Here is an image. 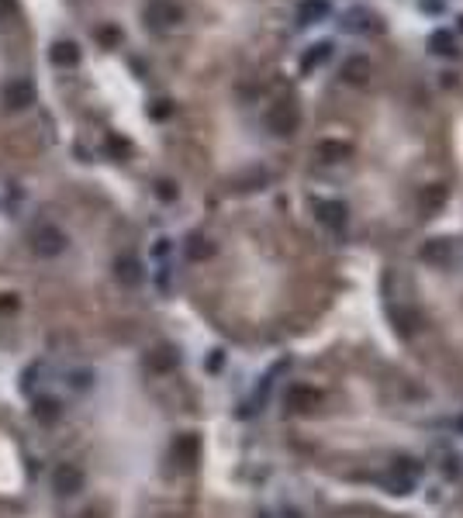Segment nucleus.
I'll list each match as a JSON object with an SVG mask.
<instances>
[{
	"label": "nucleus",
	"instance_id": "8",
	"mask_svg": "<svg viewBox=\"0 0 463 518\" xmlns=\"http://www.w3.org/2000/svg\"><path fill=\"white\" fill-rule=\"evenodd\" d=\"M149 21H152L156 28H163V25H180V21H183V11H180L176 4H169V0H156V4L149 8Z\"/></svg>",
	"mask_w": 463,
	"mask_h": 518
},
{
	"label": "nucleus",
	"instance_id": "17",
	"mask_svg": "<svg viewBox=\"0 0 463 518\" xmlns=\"http://www.w3.org/2000/svg\"><path fill=\"white\" fill-rule=\"evenodd\" d=\"M429 45H432V52L435 56H456V39H453V32H432V39H429Z\"/></svg>",
	"mask_w": 463,
	"mask_h": 518
},
{
	"label": "nucleus",
	"instance_id": "10",
	"mask_svg": "<svg viewBox=\"0 0 463 518\" xmlns=\"http://www.w3.org/2000/svg\"><path fill=\"white\" fill-rule=\"evenodd\" d=\"M49 59L59 70H73V66H80V45L76 42H56L52 52H49Z\"/></svg>",
	"mask_w": 463,
	"mask_h": 518
},
{
	"label": "nucleus",
	"instance_id": "1",
	"mask_svg": "<svg viewBox=\"0 0 463 518\" xmlns=\"http://www.w3.org/2000/svg\"><path fill=\"white\" fill-rule=\"evenodd\" d=\"M298 125H301V111H298L294 101H277L270 107V114H267V128L274 135H294Z\"/></svg>",
	"mask_w": 463,
	"mask_h": 518
},
{
	"label": "nucleus",
	"instance_id": "2",
	"mask_svg": "<svg viewBox=\"0 0 463 518\" xmlns=\"http://www.w3.org/2000/svg\"><path fill=\"white\" fill-rule=\"evenodd\" d=\"M32 249H35V256L52 259V256H59V252L66 249V235H63L56 225H42V228H35V235H32Z\"/></svg>",
	"mask_w": 463,
	"mask_h": 518
},
{
	"label": "nucleus",
	"instance_id": "12",
	"mask_svg": "<svg viewBox=\"0 0 463 518\" xmlns=\"http://www.w3.org/2000/svg\"><path fill=\"white\" fill-rule=\"evenodd\" d=\"M349 156H353V149H349L346 142L329 138V142H322V145H318V159H322V163H346Z\"/></svg>",
	"mask_w": 463,
	"mask_h": 518
},
{
	"label": "nucleus",
	"instance_id": "14",
	"mask_svg": "<svg viewBox=\"0 0 463 518\" xmlns=\"http://www.w3.org/2000/svg\"><path fill=\"white\" fill-rule=\"evenodd\" d=\"M197 449H200V446H197V435H190V432H187V435H180V439H176L173 456H176L183 466H190V463L197 459Z\"/></svg>",
	"mask_w": 463,
	"mask_h": 518
},
{
	"label": "nucleus",
	"instance_id": "13",
	"mask_svg": "<svg viewBox=\"0 0 463 518\" xmlns=\"http://www.w3.org/2000/svg\"><path fill=\"white\" fill-rule=\"evenodd\" d=\"M59 415H63V404H59L56 397H39V401H35V418H39L42 425L59 422Z\"/></svg>",
	"mask_w": 463,
	"mask_h": 518
},
{
	"label": "nucleus",
	"instance_id": "21",
	"mask_svg": "<svg viewBox=\"0 0 463 518\" xmlns=\"http://www.w3.org/2000/svg\"><path fill=\"white\" fill-rule=\"evenodd\" d=\"M446 200V187H429L425 194H422V204H425V211H432V207H439Z\"/></svg>",
	"mask_w": 463,
	"mask_h": 518
},
{
	"label": "nucleus",
	"instance_id": "27",
	"mask_svg": "<svg viewBox=\"0 0 463 518\" xmlns=\"http://www.w3.org/2000/svg\"><path fill=\"white\" fill-rule=\"evenodd\" d=\"M18 308V294H0V311H14Z\"/></svg>",
	"mask_w": 463,
	"mask_h": 518
},
{
	"label": "nucleus",
	"instance_id": "29",
	"mask_svg": "<svg viewBox=\"0 0 463 518\" xmlns=\"http://www.w3.org/2000/svg\"><path fill=\"white\" fill-rule=\"evenodd\" d=\"M460 32H463V18H460Z\"/></svg>",
	"mask_w": 463,
	"mask_h": 518
},
{
	"label": "nucleus",
	"instance_id": "3",
	"mask_svg": "<svg viewBox=\"0 0 463 518\" xmlns=\"http://www.w3.org/2000/svg\"><path fill=\"white\" fill-rule=\"evenodd\" d=\"M52 490L63 494V497H73L83 490V470L76 463H59L52 470Z\"/></svg>",
	"mask_w": 463,
	"mask_h": 518
},
{
	"label": "nucleus",
	"instance_id": "11",
	"mask_svg": "<svg viewBox=\"0 0 463 518\" xmlns=\"http://www.w3.org/2000/svg\"><path fill=\"white\" fill-rule=\"evenodd\" d=\"M329 14V0H305L298 8V25H315Z\"/></svg>",
	"mask_w": 463,
	"mask_h": 518
},
{
	"label": "nucleus",
	"instance_id": "25",
	"mask_svg": "<svg viewBox=\"0 0 463 518\" xmlns=\"http://www.w3.org/2000/svg\"><path fill=\"white\" fill-rule=\"evenodd\" d=\"M156 194H159V200H176V187H173L169 180H159V183H156Z\"/></svg>",
	"mask_w": 463,
	"mask_h": 518
},
{
	"label": "nucleus",
	"instance_id": "16",
	"mask_svg": "<svg viewBox=\"0 0 463 518\" xmlns=\"http://www.w3.org/2000/svg\"><path fill=\"white\" fill-rule=\"evenodd\" d=\"M329 52H332V45H329V42H318V45H311V49L301 56V70H305V73H311L315 66H322V63L329 59Z\"/></svg>",
	"mask_w": 463,
	"mask_h": 518
},
{
	"label": "nucleus",
	"instance_id": "6",
	"mask_svg": "<svg viewBox=\"0 0 463 518\" xmlns=\"http://www.w3.org/2000/svg\"><path fill=\"white\" fill-rule=\"evenodd\" d=\"M418 256L425 259V263H432V267H446L449 259H453V242H446V238H429V242L418 249Z\"/></svg>",
	"mask_w": 463,
	"mask_h": 518
},
{
	"label": "nucleus",
	"instance_id": "23",
	"mask_svg": "<svg viewBox=\"0 0 463 518\" xmlns=\"http://www.w3.org/2000/svg\"><path fill=\"white\" fill-rule=\"evenodd\" d=\"M97 42H101L104 49H111V45L121 42V32H118V28H97Z\"/></svg>",
	"mask_w": 463,
	"mask_h": 518
},
{
	"label": "nucleus",
	"instance_id": "9",
	"mask_svg": "<svg viewBox=\"0 0 463 518\" xmlns=\"http://www.w3.org/2000/svg\"><path fill=\"white\" fill-rule=\"evenodd\" d=\"M114 277L125 284V287H135V284H142V263H138V259L135 256H121L118 259V263H114Z\"/></svg>",
	"mask_w": 463,
	"mask_h": 518
},
{
	"label": "nucleus",
	"instance_id": "18",
	"mask_svg": "<svg viewBox=\"0 0 463 518\" xmlns=\"http://www.w3.org/2000/svg\"><path fill=\"white\" fill-rule=\"evenodd\" d=\"M211 252H214V245H211V242H207L204 235H194V238L187 242V256L194 259V263H200V259H207Z\"/></svg>",
	"mask_w": 463,
	"mask_h": 518
},
{
	"label": "nucleus",
	"instance_id": "30",
	"mask_svg": "<svg viewBox=\"0 0 463 518\" xmlns=\"http://www.w3.org/2000/svg\"><path fill=\"white\" fill-rule=\"evenodd\" d=\"M263 518H267V515H263Z\"/></svg>",
	"mask_w": 463,
	"mask_h": 518
},
{
	"label": "nucleus",
	"instance_id": "26",
	"mask_svg": "<svg viewBox=\"0 0 463 518\" xmlns=\"http://www.w3.org/2000/svg\"><path fill=\"white\" fill-rule=\"evenodd\" d=\"M169 111H173V107H169V101H156V104H152V111H149V114H152V118H156V121H163V118H169Z\"/></svg>",
	"mask_w": 463,
	"mask_h": 518
},
{
	"label": "nucleus",
	"instance_id": "4",
	"mask_svg": "<svg viewBox=\"0 0 463 518\" xmlns=\"http://www.w3.org/2000/svg\"><path fill=\"white\" fill-rule=\"evenodd\" d=\"M318 401H322V394H318L315 387H308V384H291L287 394H284V404H287L291 411H298V415L311 411Z\"/></svg>",
	"mask_w": 463,
	"mask_h": 518
},
{
	"label": "nucleus",
	"instance_id": "15",
	"mask_svg": "<svg viewBox=\"0 0 463 518\" xmlns=\"http://www.w3.org/2000/svg\"><path fill=\"white\" fill-rule=\"evenodd\" d=\"M342 76H346L349 83H363V80L370 76V63H367L363 56H353V59L342 63Z\"/></svg>",
	"mask_w": 463,
	"mask_h": 518
},
{
	"label": "nucleus",
	"instance_id": "22",
	"mask_svg": "<svg viewBox=\"0 0 463 518\" xmlns=\"http://www.w3.org/2000/svg\"><path fill=\"white\" fill-rule=\"evenodd\" d=\"M39 373H42V363H32V366H25V373H21V391H35V384H39Z\"/></svg>",
	"mask_w": 463,
	"mask_h": 518
},
{
	"label": "nucleus",
	"instance_id": "24",
	"mask_svg": "<svg viewBox=\"0 0 463 518\" xmlns=\"http://www.w3.org/2000/svg\"><path fill=\"white\" fill-rule=\"evenodd\" d=\"M107 152H114V156H121V159H125V156L132 152V145H128L125 138H118V135H111V138H107Z\"/></svg>",
	"mask_w": 463,
	"mask_h": 518
},
{
	"label": "nucleus",
	"instance_id": "19",
	"mask_svg": "<svg viewBox=\"0 0 463 518\" xmlns=\"http://www.w3.org/2000/svg\"><path fill=\"white\" fill-rule=\"evenodd\" d=\"M149 366H152V370H173V366H176V353H173V349H156V353L149 356Z\"/></svg>",
	"mask_w": 463,
	"mask_h": 518
},
{
	"label": "nucleus",
	"instance_id": "5",
	"mask_svg": "<svg viewBox=\"0 0 463 518\" xmlns=\"http://www.w3.org/2000/svg\"><path fill=\"white\" fill-rule=\"evenodd\" d=\"M4 104H8L11 111L32 107V104H35V83H28V80H11V83L4 87Z\"/></svg>",
	"mask_w": 463,
	"mask_h": 518
},
{
	"label": "nucleus",
	"instance_id": "28",
	"mask_svg": "<svg viewBox=\"0 0 463 518\" xmlns=\"http://www.w3.org/2000/svg\"><path fill=\"white\" fill-rule=\"evenodd\" d=\"M0 8H4V11H8V14H11V18H14V14H18V4H14V0H0Z\"/></svg>",
	"mask_w": 463,
	"mask_h": 518
},
{
	"label": "nucleus",
	"instance_id": "20",
	"mask_svg": "<svg viewBox=\"0 0 463 518\" xmlns=\"http://www.w3.org/2000/svg\"><path fill=\"white\" fill-rule=\"evenodd\" d=\"M70 387L73 391H90L94 387V373L90 370H73L70 373Z\"/></svg>",
	"mask_w": 463,
	"mask_h": 518
},
{
	"label": "nucleus",
	"instance_id": "7",
	"mask_svg": "<svg viewBox=\"0 0 463 518\" xmlns=\"http://www.w3.org/2000/svg\"><path fill=\"white\" fill-rule=\"evenodd\" d=\"M315 214L329 228H342L346 225V204L342 200H315Z\"/></svg>",
	"mask_w": 463,
	"mask_h": 518
}]
</instances>
